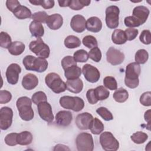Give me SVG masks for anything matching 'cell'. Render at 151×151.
Segmentation results:
<instances>
[{
    "label": "cell",
    "mask_w": 151,
    "mask_h": 151,
    "mask_svg": "<svg viewBox=\"0 0 151 151\" xmlns=\"http://www.w3.org/2000/svg\"><path fill=\"white\" fill-rule=\"evenodd\" d=\"M141 68L136 62L129 63L126 68L124 83L130 88H136L139 84V76L140 74Z\"/></svg>",
    "instance_id": "cell-1"
},
{
    "label": "cell",
    "mask_w": 151,
    "mask_h": 151,
    "mask_svg": "<svg viewBox=\"0 0 151 151\" xmlns=\"http://www.w3.org/2000/svg\"><path fill=\"white\" fill-rule=\"evenodd\" d=\"M22 64L27 70L34 71L38 73L45 71L47 69L48 65L45 59L35 57L31 55H26L22 60Z\"/></svg>",
    "instance_id": "cell-2"
},
{
    "label": "cell",
    "mask_w": 151,
    "mask_h": 151,
    "mask_svg": "<svg viewBox=\"0 0 151 151\" xmlns=\"http://www.w3.org/2000/svg\"><path fill=\"white\" fill-rule=\"evenodd\" d=\"M16 106L22 120L30 121L34 118V113L32 108V100L29 97L23 96L18 98Z\"/></svg>",
    "instance_id": "cell-3"
},
{
    "label": "cell",
    "mask_w": 151,
    "mask_h": 151,
    "mask_svg": "<svg viewBox=\"0 0 151 151\" xmlns=\"http://www.w3.org/2000/svg\"><path fill=\"white\" fill-rule=\"evenodd\" d=\"M45 82L47 86L55 93L59 94L67 90L66 83L55 73H48L45 77Z\"/></svg>",
    "instance_id": "cell-4"
},
{
    "label": "cell",
    "mask_w": 151,
    "mask_h": 151,
    "mask_svg": "<svg viewBox=\"0 0 151 151\" xmlns=\"http://www.w3.org/2000/svg\"><path fill=\"white\" fill-rule=\"evenodd\" d=\"M59 102L60 106L64 109L72 110L76 112L81 111L84 107V100L77 96H64L60 98Z\"/></svg>",
    "instance_id": "cell-5"
},
{
    "label": "cell",
    "mask_w": 151,
    "mask_h": 151,
    "mask_svg": "<svg viewBox=\"0 0 151 151\" xmlns=\"http://www.w3.org/2000/svg\"><path fill=\"white\" fill-rule=\"evenodd\" d=\"M29 48L38 57L46 59L48 58L50 54V50L47 44L44 43L41 38H37V40L32 41Z\"/></svg>",
    "instance_id": "cell-6"
},
{
    "label": "cell",
    "mask_w": 151,
    "mask_h": 151,
    "mask_svg": "<svg viewBox=\"0 0 151 151\" xmlns=\"http://www.w3.org/2000/svg\"><path fill=\"white\" fill-rule=\"evenodd\" d=\"M100 143L106 151H116L119 147V142L110 132H104L100 134Z\"/></svg>",
    "instance_id": "cell-7"
},
{
    "label": "cell",
    "mask_w": 151,
    "mask_h": 151,
    "mask_svg": "<svg viewBox=\"0 0 151 151\" xmlns=\"http://www.w3.org/2000/svg\"><path fill=\"white\" fill-rule=\"evenodd\" d=\"M76 143L78 151H92L94 149L93 136L88 133L83 132L78 134L76 139Z\"/></svg>",
    "instance_id": "cell-8"
},
{
    "label": "cell",
    "mask_w": 151,
    "mask_h": 151,
    "mask_svg": "<svg viewBox=\"0 0 151 151\" xmlns=\"http://www.w3.org/2000/svg\"><path fill=\"white\" fill-rule=\"evenodd\" d=\"M120 9L116 5L108 6L106 9V24L110 29L116 28L119 24Z\"/></svg>",
    "instance_id": "cell-9"
},
{
    "label": "cell",
    "mask_w": 151,
    "mask_h": 151,
    "mask_svg": "<svg viewBox=\"0 0 151 151\" xmlns=\"http://www.w3.org/2000/svg\"><path fill=\"white\" fill-rule=\"evenodd\" d=\"M13 111L9 107H3L0 110V128L2 130L9 129L12 123Z\"/></svg>",
    "instance_id": "cell-10"
},
{
    "label": "cell",
    "mask_w": 151,
    "mask_h": 151,
    "mask_svg": "<svg viewBox=\"0 0 151 151\" xmlns=\"http://www.w3.org/2000/svg\"><path fill=\"white\" fill-rule=\"evenodd\" d=\"M82 73L85 79L91 83L97 82L100 78V73L99 70L94 66L86 64L82 68Z\"/></svg>",
    "instance_id": "cell-11"
},
{
    "label": "cell",
    "mask_w": 151,
    "mask_h": 151,
    "mask_svg": "<svg viewBox=\"0 0 151 151\" xmlns=\"http://www.w3.org/2000/svg\"><path fill=\"white\" fill-rule=\"evenodd\" d=\"M124 58V54L122 51L113 47H110L106 52L107 61L113 65H117L122 64Z\"/></svg>",
    "instance_id": "cell-12"
},
{
    "label": "cell",
    "mask_w": 151,
    "mask_h": 151,
    "mask_svg": "<svg viewBox=\"0 0 151 151\" xmlns=\"http://www.w3.org/2000/svg\"><path fill=\"white\" fill-rule=\"evenodd\" d=\"M39 116L44 121L51 123L54 120V115L51 106L47 101H43L37 105Z\"/></svg>",
    "instance_id": "cell-13"
},
{
    "label": "cell",
    "mask_w": 151,
    "mask_h": 151,
    "mask_svg": "<svg viewBox=\"0 0 151 151\" xmlns=\"http://www.w3.org/2000/svg\"><path fill=\"white\" fill-rule=\"evenodd\" d=\"M21 72V67L16 63L11 64L6 71V78L8 83L10 84H16L19 79V74Z\"/></svg>",
    "instance_id": "cell-14"
},
{
    "label": "cell",
    "mask_w": 151,
    "mask_h": 151,
    "mask_svg": "<svg viewBox=\"0 0 151 151\" xmlns=\"http://www.w3.org/2000/svg\"><path fill=\"white\" fill-rule=\"evenodd\" d=\"M94 117L88 113L84 112L78 114L76 119V124L77 127L81 130H88L90 123Z\"/></svg>",
    "instance_id": "cell-15"
},
{
    "label": "cell",
    "mask_w": 151,
    "mask_h": 151,
    "mask_svg": "<svg viewBox=\"0 0 151 151\" xmlns=\"http://www.w3.org/2000/svg\"><path fill=\"white\" fill-rule=\"evenodd\" d=\"M55 123L57 125L62 127H67L70 125L72 120V113L67 110H61L55 115Z\"/></svg>",
    "instance_id": "cell-16"
},
{
    "label": "cell",
    "mask_w": 151,
    "mask_h": 151,
    "mask_svg": "<svg viewBox=\"0 0 151 151\" xmlns=\"http://www.w3.org/2000/svg\"><path fill=\"white\" fill-rule=\"evenodd\" d=\"M86 21L85 18L81 15L73 16L70 21V27L72 29L78 33L83 32L86 29Z\"/></svg>",
    "instance_id": "cell-17"
},
{
    "label": "cell",
    "mask_w": 151,
    "mask_h": 151,
    "mask_svg": "<svg viewBox=\"0 0 151 151\" xmlns=\"http://www.w3.org/2000/svg\"><path fill=\"white\" fill-rule=\"evenodd\" d=\"M133 15L140 22L141 25L143 24L147 20L149 14V9L145 6L139 5L136 6L133 10Z\"/></svg>",
    "instance_id": "cell-18"
},
{
    "label": "cell",
    "mask_w": 151,
    "mask_h": 151,
    "mask_svg": "<svg viewBox=\"0 0 151 151\" xmlns=\"http://www.w3.org/2000/svg\"><path fill=\"white\" fill-rule=\"evenodd\" d=\"M45 23L50 29L57 30L63 25V18L60 14H54L48 17Z\"/></svg>",
    "instance_id": "cell-19"
},
{
    "label": "cell",
    "mask_w": 151,
    "mask_h": 151,
    "mask_svg": "<svg viewBox=\"0 0 151 151\" xmlns=\"http://www.w3.org/2000/svg\"><path fill=\"white\" fill-rule=\"evenodd\" d=\"M38 84L37 77L31 73L27 74L24 76L22 80V87L27 90H31L35 88Z\"/></svg>",
    "instance_id": "cell-20"
},
{
    "label": "cell",
    "mask_w": 151,
    "mask_h": 151,
    "mask_svg": "<svg viewBox=\"0 0 151 151\" xmlns=\"http://www.w3.org/2000/svg\"><path fill=\"white\" fill-rule=\"evenodd\" d=\"M102 28V22L100 19L97 17H91L89 18L86 24V29L92 32H99Z\"/></svg>",
    "instance_id": "cell-21"
},
{
    "label": "cell",
    "mask_w": 151,
    "mask_h": 151,
    "mask_svg": "<svg viewBox=\"0 0 151 151\" xmlns=\"http://www.w3.org/2000/svg\"><path fill=\"white\" fill-rule=\"evenodd\" d=\"M67 90L71 93H79L83 88V82L80 78L74 80H67L66 81Z\"/></svg>",
    "instance_id": "cell-22"
},
{
    "label": "cell",
    "mask_w": 151,
    "mask_h": 151,
    "mask_svg": "<svg viewBox=\"0 0 151 151\" xmlns=\"http://www.w3.org/2000/svg\"><path fill=\"white\" fill-rule=\"evenodd\" d=\"M29 29L32 36L41 38L44 34V29L42 24L36 21H32L29 25Z\"/></svg>",
    "instance_id": "cell-23"
},
{
    "label": "cell",
    "mask_w": 151,
    "mask_h": 151,
    "mask_svg": "<svg viewBox=\"0 0 151 151\" xmlns=\"http://www.w3.org/2000/svg\"><path fill=\"white\" fill-rule=\"evenodd\" d=\"M13 14L15 17L19 19H24L26 18H31L32 15L31 10L29 8L21 5L15 10Z\"/></svg>",
    "instance_id": "cell-24"
},
{
    "label": "cell",
    "mask_w": 151,
    "mask_h": 151,
    "mask_svg": "<svg viewBox=\"0 0 151 151\" xmlns=\"http://www.w3.org/2000/svg\"><path fill=\"white\" fill-rule=\"evenodd\" d=\"M111 40L114 44L122 45L127 41V38L124 31L120 29H116L112 33Z\"/></svg>",
    "instance_id": "cell-25"
},
{
    "label": "cell",
    "mask_w": 151,
    "mask_h": 151,
    "mask_svg": "<svg viewBox=\"0 0 151 151\" xmlns=\"http://www.w3.org/2000/svg\"><path fill=\"white\" fill-rule=\"evenodd\" d=\"M81 70L77 65H74L64 70V76L67 80L78 78L81 74Z\"/></svg>",
    "instance_id": "cell-26"
},
{
    "label": "cell",
    "mask_w": 151,
    "mask_h": 151,
    "mask_svg": "<svg viewBox=\"0 0 151 151\" xmlns=\"http://www.w3.org/2000/svg\"><path fill=\"white\" fill-rule=\"evenodd\" d=\"M25 44L20 41H14L12 42L11 46L8 49L9 52L13 55H21L25 50Z\"/></svg>",
    "instance_id": "cell-27"
},
{
    "label": "cell",
    "mask_w": 151,
    "mask_h": 151,
    "mask_svg": "<svg viewBox=\"0 0 151 151\" xmlns=\"http://www.w3.org/2000/svg\"><path fill=\"white\" fill-rule=\"evenodd\" d=\"M32 141V135L28 131H23L18 134L17 142L18 144L22 146L28 145Z\"/></svg>",
    "instance_id": "cell-28"
},
{
    "label": "cell",
    "mask_w": 151,
    "mask_h": 151,
    "mask_svg": "<svg viewBox=\"0 0 151 151\" xmlns=\"http://www.w3.org/2000/svg\"><path fill=\"white\" fill-rule=\"evenodd\" d=\"M104 129V124L100 120H99L97 117L93 119L89 127V129L93 134H99L101 132H103Z\"/></svg>",
    "instance_id": "cell-29"
},
{
    "label": "cell",
    "mask_w": 151,
    "mask_h": 151,
    "mask_svg": "<svg viewBox=\"0 0 151 151\" xmlns=\"http://www.w3.org/2000/svg\"><path fill=\"white\" fill-rule=\"evenodd\" d=\"M64 45L69 49L77 48L81 45L80 40L75 35H68L64 40Z\"/></svg>",
    "instance_id": "cell-30"
},
{
    "label": "cell",
    "mask_w": 151,
    "mask_h": 151,
    "mask_svg": "<svg viewBox=\"0 0 151 151\" xmlns=\"http://www.w3.org/2000/svg\"><path fill=\"white\" fill-rule=\"evenodd\" d=\"M113 97L118 103H124L128 99L129 93L126 89L119 88L116 90L113 94Z\"/></svg>",
    "instance_id": "cell-31"
},
{
    "label": "cell",
    "mask_w": 151,
    "mask_h": 151,
    "mask_svg": "<svg viewBox=\"0 0 151 151\" xmlns=\"http://www.w3.org/2000/svg\"><path fill=\"white\" fill-rule=\"evenodd\" d=\"M91 1L89 0H70L69 7L75 11H78L83 9L84 6L90 5Z\"/></svg>",
    "instance_id": "cell-32"
},
{
    "label": "cell",
    "mask_w": 151,
    "mask_h": 151,
    "mask_svg": "<svg viewBox=\"0 0 151 151\" xmlns=\"http://www.w3.org/2000/svg\"><path fill=\"white\" fill-rule=\"evenodd\" d=\"M149 58V54L145 49H140L135 54L134 60L136 63L139 64H144Z\"/></svg>",
    "instance_id": "cell-33"
},
{
    "label": "cell",
    "mask_w": 151,
    "mask_h": 151,
    "mask_svg": "<svg viewBox=\"0 0 151 151\" xmlns=\"http://www.w3.org/2000/svg\"><path fill=\"white\" fill-rule=\"evenodd\" d=\"M94 93L97 100H104L107 99L110 95V92L104 86H100L94 88Z\"/></svg>",
    "instance_id": "cell-34"
},
{
    "label": "cell",
    "mask_w": 151,
    "mask_h": 151,
    "mask_svg": "<svg viewBox=\"0 0 151 151\" xmlns=\"http://www.w3.org/2000/svg\"><path fill=\"white\" fill-rule=\"evenodd\" d=\"M131 140L136 144L145 143L148 139V135L143 132H136L130 136Z\"/></svg>",
    "instance_id": "cell-35"
},
{
    "label": "cell",
    "mask_w": 151,
    "mask_h": 151,
    "mask_svg": "<svg viewBox=\"0 0 151 151\" xmlns=\"http://www.w3.org/2000/svg\"><path fill=\"white\" fill-rule=\"evenodd\" d=\"M73 58L76 62L86 63L88 60V54L84 50H78L73 54Z\"/></svg>",
    "instance_id": "cell-36"
},
{
    "label": "cell",
    "mask_w": 151,
    "mask_h": 151,
    "mask_svg": "<svg viewBox=\"0 0 151 151\" xmlns=\"http://www.w3.org/2000/svg\"><path fill=\"white\" fill-rule=\"evenodd\" d=\"M12 42L10 35L7 32L1 31L0 33V46L4 48L8 49Z\"/></svg>",
    "instance_id": "cell-37"
},
{
    "label": "cell",
    "mask_w": 151,
    "mask_h": 151,
    "mask_svg": "<svg viewBox=\"0 0 151 151\" xmlns=\"http://www.w3.org/2000/svg\"><path fill=\"white\" fill-rule=\"evenodd\" d=\"M104 86L110 90H116L117 88V83L114 77L107 76L103 79Z\"/></svg>",
    "instance_id": "cell-38"
},
{
    "label": "cell",
    "mask_w": 151,
    "mask_h": 151,
    "mask_svg": "<svg viewBox=\"0 0 151 151\" xmlns=\"http://www.w3.org/2000/svg\"><path fill=\"white\" fill-rule=\"evenodd\" d=\"M96 112L105 121H110L113 119V116L112 113L104 107H99L97 109Z\"/></svg>",
    "instance_id": "cell-39"
},
{
    "label": "cell",
    "mask_w": 151,
    "mask_h": 151,
    "mask_svg": "<svg viewBox=\"0 0 151 151\" xmlns=\"http://www.w3.org/2000/svg\"><path fill=\"white\" fill-rule=\"evenodd\" d=\"M83 45L88 48H93L97 47L98 42L96 38L93 35H86L82 40Z\"/></svg>",
    "instance_id": "cell-40"
},
{
    "label": "cell",
    "mask_w": 151,
    "mask_h": 151,
    "mask_svg": "<svg viewBox=\"0 0 151 151\" xmlns=\"http://www.w3.org/2000/svg\"><path fill=\"white\" fill-rule=\"evenodd\" d=\"M88 54V57L93 61L96 63H99L101 61L102 55L101 50L99 47H96L94 48H93Z\"/></svg>",
    "instance_id": "cell-41"
},
{
    "label": "cell",
    "mask_w": 151,
    "mask_h": 151,
    "mask_svg": "<svg viewBox=\"0 0 151 151\" xmlns=\"http://www.w3.org/2000/svg\"><path fill=\"white\" fill-rule=\"evenodd\" d=\"M32 101L38 105L39 103L43 102V101H47V97L45 94V93L42 91H39L36 93H35L31 97Z\"/></svg>",
    "instance_id": "cell-42"
},
{
    "label": "cell",
    "mask_w": 151,
    "mask_h": 151,
    "mask_svg": "<svg viewBox=\"0 0 151 151\" xmlns=\"http://www.w3.org/2000/svg\"><path fill=\"white\" fill-rule=\"evenodd\" d=\"M74 65H77V62L72 56H65L61 60V66L64 70Z\"/></svg>",
    "instance_id": "cell-43"
},
{
    "label": "cell",
    "mask_w": 151,
    "mask_h": 151,
    "mask_svg": "<svg viewBox=\"0 0 151 151\" xmlns=\"http://www.w3.org/2000/svg\"><path fill=\"white\" fill-rule=\"evenodd\" d=\"M124 23L126 27L130 28L137 27L141 25L139 21L133 16L126 17L124 19Z\"/></svg>",
    "instance_id": "cell-44"
},
{
    "label": "cell",
    "mask_w": 151,
    "mask_h": 151,
    "mask_svg": "<svg viewBox=\"0 0 151 151\" xmlns=\"http://www.w3.org/2000/svg\"><path fill=\"white\" fill-rule=\"evenodd\" d=\"M48 15L47 12L45 11H38L34 13L32 15L31 18L33 21H36L40 22L41 23H44L46 22V20L48 18Z\"/></svg>",
    "instance_id": "cell-45"
},
{
    "label": "cell",
    "mask_w": 151,
    "mask_h": 151,
    "mask_svg": "<svg viewBox=\"0 0 151 151\" xmlns=\"http://www.w3.org/2000/svg\"><path fill=\"white\" fill-rule=\"evenodd\" d=\"M17 133H11L8 134L5 137V143L9 146H14L18 145Z\"/></svg>",
    "instance_id": "cell-46"
},
{
    "label": "cell",
    "mask_w": 151,
    "mask_h": 151,
    "mask_svg": "<svg viewBox=\"0 0 151 151\" xmlns=\"http://www.w3.org/2000/svg\"><path fill=\"white\" fill-rule=\"evenodd\" d=\"M139 40L141 42L145 45H149L151 43L150 32L148 29L143 30L139 36Z\"/></svg>",
    "instance_id": "cell-47"
},
{
    "label": "cell",
    "mask_w": 151,
    "mask_h": 151,
    "mask_svg": "<svg viewBox=\"0 0 151 151\" xmlns=\"http://www.w3.org/2000/svg\"><path fill=\"white\" fill-rule=\"evenodd\" d=\"M140 103L144 106H151V93L146 91L143 93L140 97Z\"/></svg>",
    "instance_id": "cell-48"
},
{
    "label": "cell",
    "mask_w": 151,
    "mask_h": 151,
    "mask_svg": "<svg viewBox=\"0 0 151 151\" xmlns=\"http://www.w3.org/2000/svg\"><path fill=\"white\" fill-rule=\"evenodd\" d=\"M12 99L11 93L7 90L0 91V103L6 104L9 103Z\"/></svg>",
    "instance_id": "cell-49"
},
{
    "label": "cell",
    "mask_w": 151,
    "mask_h": 151,
    "mask_svg": "<svg viewBox=\"0 0 151 151\" xmlns=\"http://www.w3.org/2000/svg\"><path fill=\"white\" fill-rule=\"evenodd\" d=\"M124 32L126 34L127 40L132 41V40H134L136 38V37L137 36L139 31H138V29H137L136 28H127L124 31Z\"/></svg>",
    "instance_id": "cell-50"
},
{
    "label": "cell",
    "mask_w": 151,
    "mask_h": 151,
    "mask_svg": "<svg viewBox=\"0 0 151 151\" xmlns=\"http://www.w3.org/2000/svg\"><path fill=\"white\" fill-rule=\"evenodd\" d=\"M86 97L88 102L91 104H95L98 102L94 93V88H90L88 90L86 93Z\"/></svg>",
    "instance_id": "cell-51"
},
{
    "label": "cell",
    "mask_w": 151,
    "mask_h": 151,
    "mask_svg": "<svg viewBox=\"0 0 151 151\" xmlns=\"http://www.w3.org/2000/svg\"><path fill=\"white\" fill-rule=\"evenodd\" d=\"M21 4L17 0H7L6 1V8L12 13Z\"/></svg>",
    "instance_id": "cell-52"
},
{
    "label": "cell",
    "mask_w": 151,
    "mask_h": 151,
    "mask_svg": "<svg viewBox=\"0 0 151 151\" xmlns=\"http://www.w3.org/2000/svg\"><path fill=\"white\" fill-rule=\"evenodd\" d=\"M54 1L53 0H40V5L44 9H50L54 6Z\"/></svg>",
    "instance_id": "cell-53"
},
{
    "label": "cell",
    "mask_w": 151,
    "mask_h": 151,
    "mask_svg": "<svg viewBox=\"0 0 151 151\" xmlns=\"http://www.w3.org/2000/svg\"><path fill=\"white\" fill-rule=\"evenodd\" d=\"M144 118L146 122L147 123V129L150 130V110H148L145 111L144 114Z\"/></svg>",
    "instance_id": "cell-54"
},
{
    "label": "cell",
    "mask_w": 151,
    "mask_h": 151,
    "mask_svg": "<svg viewBox=\"0 0 151 151\" xmlns=\"http://www.w3.org/2000/svg\"><path fill=\"white\" fill-rule=\"evenodd\" d=\"M53 150H70V149L67 146L63 144H57L55 146Z\"/></svg>",
    "instance_id": "cell-55"
},
{
    "label": "cell",
    "mask_w": 151,
    "mask_h": 151,
    "mask_svg": "<svg viewBox=\"0 0 151 151\" xmlns=\"http://www.w3.org/2000/svg\"><path fill=\"white\" fill-rule=\"evenodd\" d=\"M70 0H65V1H58V2L59 4V6L60 7H67L69 6Z\"/></svg>",
    "instance_id": "cell-56"
},
{
    "label": "cell",
    "mask_w": 151,
    "mask_h": 151,
    "mask_svg": "<svg viewBox=\"0 0 151 151\" xmlns=\"http://www.w3.org/2000/svg\"><path fill=\"white\" fill-rule=\"evenodd\" d=\"M31 4L34 5H40V0H35V1H29Z\"/></svg>",
    "instance_id": "cell-57"
}]
</instances>
